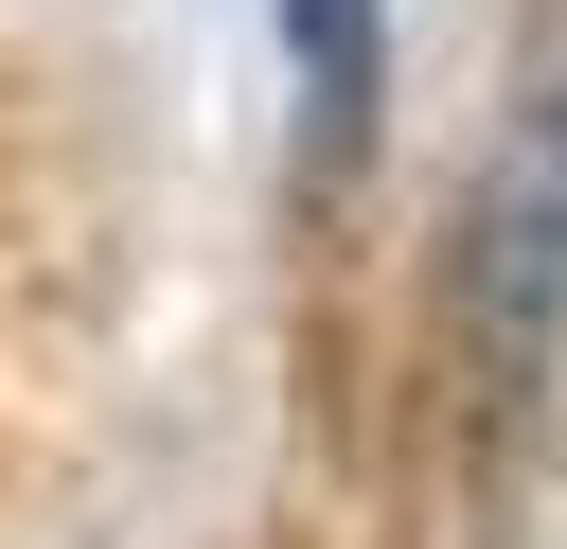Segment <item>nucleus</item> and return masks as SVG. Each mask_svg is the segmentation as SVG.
<instances>
[{
  "instance_id": "obj_1",
  "label": "nucleus",
  "mask_w": 567,
  "mask_h": 549,
  "mask_svg": "<svg viewBox=\"0 0 567 549\" xmlns=\"http://www.w3.org/2000/svg\"><path fill=\"white\" fill-rule=\"evenodd\" d=\"M443 301H461V372H478V407L514 425V407L549 390V354H567V53L514 89V124H496V159H478V195H461V266H443Z\"/></svg>"
},
{
  "instance_id": "obj_2",
  "label": "nucleus",
  "mask_w": 567,
  "mask_h": 549,
  "mask_svg": "<svg viewBox=\"0 0 567 549\" xmlns=\"http://www.w3.org/2000/svg\"><path fill=\"white\" fill-rule=\"evenodd\" d=\"M266 35H284V71H301L319 142H354L372 89H390V0H266Z\"/></svg>"
}]
</instances>
